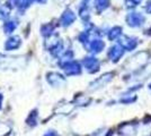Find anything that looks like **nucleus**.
I'll use <instances>...</instances> for the list:
<instances>
[{
  "label": "nucleus",
  "mask_w": 151,
  "mask_h": 136,
  "mask_svg": "<svg viewBox=\"0 0 151 136\" xmlns=\"http://www.w3.org/2000/svg\"><path fill=\"white\" fill-rule=\"evenodd\" d=\"M120 134L123 136H134L137 134V127L132 124H125L121 127Z\"/></svg>",
  "instance_id": "obj_1"
}]
</instances>
